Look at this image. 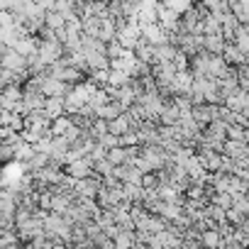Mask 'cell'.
I'll use <instances>...</instances> for the list:
<instances>
[{
    "label": "cell",
    "mask_w": 249,
    "mask_h": 249,
    "mask_svg": "<svg viewBox=\"0 0 249 249\" xmlns=\"http://www.w3.org/2000/svg\"><path fill=\"white\" fill-rule=\"evenodd\" d=\"M127 127H130V117L124 115V112H122V115H117L115 120H110V124H107V130H110L112 135H117V137L127 132Z\"/></svg>",
    "instance_id": "obj_8"
},
{
    "label": "cell",
    "mask_w": 249,
    "mask_h": 249,
    "mask_svg": "<svg viewBox=\"0 0 249 249\" xmlns=\"http://www.w3.org/2000/svg\"><path fill=\"white\" fill-rule=\"evenodd\" d=\"M100 3H105V0H100Z\"/></svg>",
    "instance_id": "obj_15"
},
{
    "label": "cell",
    "mask_w": 249,
    "mask_h": 249,
    "mask_svg": "<svg viewBox=\"0 0 249 249\" xmlns=\"http://www.w3.org/2000/svg\"><path fill=\"white\" fill-rule=\"evenodd\" d=\"M15 25H18L15 10H0V27H15Z\"/></svg>",
    "instance_id": "obj_11"
},
{
    "label": "cell",
    "mask_w": 249,
    "mask_h": 249,
    "mask_svg": "<svg viewBox=\"0 0 249 249\" xmlns=\"http://www.w3.org/2000/svg\"><path fill=\"white\" fill-rule=\"evenodd\" d=\"M222 59H225L227 64H234V66H242V64L247 61L244 52H242L237 44H227V47L222 49Z\"/></svg>",
    "instance_id": "obj_5"
},
{
    "label": "cell",
    "mask_w": 249,
    "mask_h": 249,
    "mask_svg": "<svg viewBox=\"0 0 249 249\" xmlns=\"http://www.w3.org/2000/svg\"><path fill=\"white\" fill-rule=\"evenodd\" d=\"M66 166H69V174H71L73 178H86V176H90V171H93V166H90V161H88L86 157L73 159V161H69Z\"/></svg>",
    "instance_id": "obj_3"
},
{
    "label": "cell",
    "mask_w": 249,
    "mask_h": 249,
    "mask_svg": "<svg viewBox=\"0 0 249 249\" xmlns=\"http://www.w3.org/2000/svg\"><path fill=\"white\" fill-rule=\"evenodd\" d=\"M115 244L117 247H127V244H132V237L124 234V232H115Z\"/></svg>",
    "instance_id": "obj_12"
},
{
    "label": "cell",
    "mask_w": 249,
    "mask_h": 249,
    "mask_svg": "<svg viewBox=\"0 0 249 249\" xmlns=\"http://www.w3.org/2000/svg\"><path fill=\"white\" fill-rule=\"evenodd\" d=\"M35 3L42 8V10H54V5H56V0H35Z\"/></svg>",
    "instance_id": "obj_13"
},
{
    "label": "cell",
    "mask_w": 249,
    "mask_h": 249,
    "mask_svg": "<svg viewBox=\"0 0 249 249\" xmlns=\"http://www.w3.org/2000/svg\"><path fill=\"white\" fill-rule=\"evenodd\" d=\"M44 27H49V30L59 32V30H64V27H66V18H64L59 10H47V13H44Z\"/></svg>",
    "instance_id": "obj_6"
},
{
    "label": "cell",
    "mask_w": 249,
    "mask_h": 249,
    "mask_svg": "<svg viewBox=\"0 0 249 249\" xmlns=\"http://www.w3.org/2000/svg\"><path fill=\"white\" fill-rule=\"evenodd\" d=\"M122 110H124V107H122L120 103H105V105H100L95 112H98L100 120H107V122H110V120H115L117 115H122Z\"/></svg>",
    "instance_id": "obj_7"
},
{
    "label": "cell",
    "mask_w": 249,
    "mask_h": 249,
    "mask_svg": "<svg viewBox=\"0 0 249 249\" xmlns=\"http://www.w3.org/2000/svg\"><path fill=\"white\" fill-rule=\"evenodd\" d=\"M203 242H208V244H217V237H215V232L205 234V237H203Z\"/></svg>",
    "instance_id": "obj_14"
},
{
    "label": "cell",
    "mask_w": 249,
    "mask_h": 249,
    "mask_svg": "<svg viewBox=\"0 0 249 249\" xmlns=\"http://www.w3.org/2000/svg\"><path fill=\"white\" fill-rule=\"evenodd\" d=\"M127 83H130V73H127V71H120V69H112V71H110L107 86L120 88V86H127Z\"/></svg>",
    "instance_id": "obj_9"
},
{
    "label": "cell",
    "mask_w": 249,
    "mask_h": 249,
    "mask_svg": "<svg viewBox=\"0 0 249 249\" xmlns=\"http://www.w3.org/2000/svg\"><path fill=\"white\" fill-rule=\"evenodd\" d=\"M73 127H76V124H73V120H69L66 115H61V117L52 120V127H49V132H52L54 137H66V135H69Z\"/></svg>",
    "instance_id": "obj_4"
},
{
    "label": "cell",
    "mask_w": 249,
    "mask_h": 249,
    "mask_svg": "<svg viewBox=\"0 0 249 249\" xmlns=\"http://www.w3.org/2000/svg\"><path fill=\"white\" fill-rule=\"evenodd\" d=\"M0 66L8 69V71H15V73H25L27 71V56H22L20 52H15L13 47H8V52L0 56Z\"/></svg>",
    "instance_id": "obj_1"
},
{
    "label": "cell",
    "mask_w": 249,
    "mask_h": 249,
    "mask_svg": "<svg viewBox=\"0 0 249 249\" xmlns=\"http://www.w3.org/2000/svg\"><path fill=\"white\" fill-rule=\"evenodd\" d=\"M44 112H47L49 120L61 117V115L66 112V100H64V95H49V98L44 100Z\"/></svg>",
    "instance_id": "obj_2"
},
{
    "label": "cell",
    "mask_w": 249,
    "mask_h": 249,
    "mask_svg": "<svg viewBox=\"0 0 249 249\" xmlns=\"http://www.w3.org/2000/svg\"><path fill=\"white\" fill-rule=\"evenodd\" d=\"M107 159L117 166V164H124L130 159V149H120V147H112V149H107Z\"/></svg>",
    "instance_id": "obj_10"
}]
</instances>
